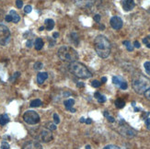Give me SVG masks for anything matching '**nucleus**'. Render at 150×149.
<instances>
[{
    "mask_svg": "<svg viewBox=\"0 0 150 149\" xmlns=\"http://www.w3.org/2000/svg\"><path fill=\"white\" fill-rule=\"evenodd\" d=\"M94 47L97 54L101 58H107L111 53V42L103 35H99L95 38Z\"/></svg>",
    "mask_w": 150,
    "mask_h": 149,
    "instance_id": "obj_1",
    "label": "nucleus"
},
{
    "mask_svg": "<svg viewBox=\"0 0 150 149\" xmlns=\"http://www.w3.org/2000/svg\"><path fill=\"white\" fill-rule=\"evenodd\" d=\"M69 70L70 72L75 74L77 77L87 79L92 77L91 72L87 69V67L79 62H73L69 65Z\"/></svg>",
    "mask_w": 150,
    "mask_h": 149,
    "instance_id": "obj_2",
    "label": "nucleus"
},
{
    "mask_svg": "<svg viewBox=\"0 0 150 149\" xmlns=\"http://www.w3.org/2000/svg\"><path fill=\"white\" fill-rule=\"evenodd\" d=\"M58 57L65 62H69V63H73V62H77L78 59V54L77 51L74 48L64 45L58 50Z\"/></svg>",
    "mask_w": 150,
    "mask_h": 149,
    "instance_id": "obj_3",
    "label": "nucleus"
},
{
    "mask_svg": "<svg viewBox=\"0 0 150 149\" xmlns=\"http://www.w3.org/2000/svg\"><path fill=\"white\" fill-rule=\"evenodd\" d=\"M132 86L137 94H144L150 88V80L140 74L133 79Z\"/></svg>",
    "mask_w": 150,
    "mask_h": 149,
    "instance_id": "obj_4",
    "label": "nucleus"
},
{
    "mask_svg": "<svg viewBox=\"0 0 150 149\" xmlns=\"http://www.w3.org/2000/svg\"><path fill=\"white\" fill-rule=\"evenodd\" d=\"M23 120L28 124H37L40 122V116L34 110H27L23 114Z\"/></svg>",
    "mask_w": 150,
    "mask_h": 149,
    "instance_id": "obj_5",
    "label": "nucleus"
},
{
    "mask_svg": "<svg viewBox=\"0 0 150 149\" xmlns=\"http://www.w3.org/2000/svg\"><path fill=\"white\" fill-rule=\"evenodd\" d=\"M10 30L3 24H0V45H7L10 40Z\"/></svg>",
    "mask_w": 150,
    "mask_h": 149,
    "instance_id": "obj_6",
    "label": "nucleus"
},
{
    "mask_svg": "<svg viewBox=\"0 0 150 149\" xmlns=\"http://www.w3.org/2000/svg\"><path fill=\"white\" fill-rule=\"evenodd\" d=\"M37 138L39 140H41L42 142H44V143H48V142H51L54 139V136L53 134L51 133L50 130L47 129H42Z\"/></svg>",
    "mask_w": 150,
    "mask_h": 149,
    "instance_id": "obj_7",
    "label": "nucleus"
},
{
    "mask_svg": "<svg viewBox=\"0 0 150 149\" xmlns=\"http://www.w3.org/2000/svg\"><path fill=\"white\" fill-rule=\"evenodd\" d=\"M119 132L123 136H126V137H134L136 134V132L133 128H131L128 125H121L119 128Z\"/></svg>",
    "mask_w": 150,
    "mask_h": 149,
    "instance_id": "obj_8",
    "label": "nucleus"
},
{
    "mask_svg": "<svg viewBox=\"0 0 150 149\" xmlns=\"http://www.w3.org/2000/svg\"><path fill=\"white\" fill-rule=\"evenodd\" d=\"M110 24H111V26L112 29H114V30H121L122 27H123V20L120 18V17H118V16H113L111 18V20H110Z\"/></svg>",
    "mask_w": 150,
    "mask_h": 149,
    "instance_id": "obj_9",
    "label": "nucleus"
},
{
    "mask_svg": "<svg viewBox=\"0 0 150 149\" xmlns=\"http://www.w3.org/2000/svg\"><path fill=\"white\" fill-rule=\"evenodd\" d=\"M96 0H75V3L80 8H87L94 5Z\"/></svg>",
    "mask_w": 150,
    "mask_h": 149,
    "instance_id": "obj_10",
    "label": "nucleus"
},
{
    "mask_svg": "<svg viewBox=\"0 0 150 149\" xmlns=\"http://www.w3.org/2000/svg\"><path fill=\"white\" fill-rule=\"evenodd\" d=\"M121 4L124 11H131L135 6V0H122Z\"/></svg>",
    "mask_w": 150,
    "mask_h": 149,
    "instance_id": "obj_11",
    "label": "nucleus"
},
{
    "mask_svg": "<svg viewBox=\"0 0 150 149\" xmlns=\"http://www.w3.org/2000/svg\"><path fill=\"white\" fill-rule=\"evenodd\" d=\"M22 149H42V146L39 142L30 141L23 145Z\"/></svg>",
    "mask_w": 150,
    "mask_h": 149,
    "instance_id": "obj_12",
    "label": "nucleus"
},
{
    "mask_svg": "<svg viewBox=\"0 0 150 149\" xmlns=\"http://www.w3.org/2000/svg\"><path fill=\"white\" fill-rule=\"evenodd\" d=\"M48 78V74L46 72H41L37 74V82L38 84H42Z\"/></svg>",
    "mask_w": 150,
    "mask_h": 149,
    "instance_id": "obj_13",
    "label": "nucleus"
},
{
    "mask_svg": "<svg viewBox=\"0 0 150 149\" xmlns=\"http://www.w3.org/2000/svg\"><path fill=\"white\" fill-rule=\"evenodd\" d=\"M43 45H44V42H43L42 39V38H37L35 40V42H34V47L37 51H40V50L42 49Z\"/></svg>",
    "mask_w": 150,
    "mask_h": 149,
    "instance_id": "obj_14",
    "label": "nucleus"
},
{
    "mask_svg": "<svg viewBox=\"0 0 150 149\" xmlns=\"http://www.w3.org/2000/svg\"><path fill=\"white\" fill-rule=\"evenodd\" d=\"M9 15L12 17V21H13L14 23H18V21L20 20V15H18L15 10H10Z\"/></svg>",
    "mask_w": 150,
    "mask_h": 149,
    "instance_id": "obj_15",
    "label": "nucleus"
},
{
    "mask_svg": "<svg viewBox=\"0 0 150 149\" xmlns=\"http://www.w3.org/2000/svg\"><path fill=\"white\" fill-rule=\"evenodd\" d=\"M74 104H75V101H74L73 98H69V99H67V101H64L65 107L66 110H70L73 108Z\"/></svg>",
    "mask_w": 150,
    "mask_h": 149,
    "instance_id": "obj_16",
    "label": "nucleus"
},
{
    "mask_svg": "<svg viewBox=\"0 0 150 149\" xmlns=\"http://www.w3.org/2000/svg\"><path fill=\"white\" fill-rule=\"evenodd\" d=\"M45 24V28L47 30H52L54 27V21L53 20H51V18H48V20H45L44 22Z\"/></svg>",
    "mask_w": 150,
    "mask_h": 149,
    "instance_id": "obj_17",
    "label": "nucleus"
},
{
    "mask_svg": "<svg viewBox=\"0 0 150 149\" xmlns=\"http://www.w3.org/2000/svg\"><path fill=\"white\" fill-rule=\"evenodd\" d=\"M9 122V118L7 114L0 115V125H5Z\"/></svg>",
    "mask_w": 150,
    "mask_h": 149,
    "instance_id": "obj_18",
    "label": "nucleus"
},
{
    "mask_svg": "<svg viewBox=\"0 0 150 149\" xmlns=\"http://www.w3.org/2000/svg\"><path fill=\"white\" fill-rule=\"evenodd\" d=\"M123 81H124V80L121 77H112V82H113V84L116 85V86H120Z\"/></svg>",
    "mask_w": 150,
    "mask_h": 149,
    "instance_id": "obj_19",
    "label": "nucleus"
},
{
    "mask_svg": "<svg viewBox=\"0 0 150 149\" xmlns=\"http://www.w3.org/2000/svg\"><path fill=\"white\" fill-rule=\"evenodd\" d=\"M115 106L118 109H123L124 106H125V101H123V99H121V98H118L115 101Z\"/></svg>",
    "mask_w": 150,
    "mask_h": 149,
    "instance_id": "obj_20",
    "label": "nucleus"
},
{
    "mask_svg": "<svg viewBox=\"0 0 150 149\" xmlns=\"http://www.w3.org/2000/svg\"><path fill=\"white\" fill-rule=\"evenodd\" d=\"M94 96H95V98L98 99V101H99V103H103V102L106 101V98H105L104 96H102V95L101 94V93L96 92L95 94H94Z\"/></svg>",
    "mask_w": 150,
    "mask_h": 149,
    "instance_id": "obj_21",
    "label": "nucleus"
},
{
    "mask_svg": "<svg viewBox=\"0 0 150 149\" xmlns=\"http://www.w3.org/2000/svg\"><path fill=\"white\" fill-rule=\"evenodd\" d=\"M30 107H32V108H36V107H40L41 105H42V101H41V99H34V101H32V102H30Z\"/></svg>",
    "mask_w": 150,
    "mask_h": 149,
    "instance_id": "obj_22",
    "label": "nucleus"
},
{
    "mask_svg": "<svg viewBox=\"0 0 150 149\" xmlns=\"http://www.w3.org/2000/svg\"><path fill=\"white\" fill-rule=\"evenodd\" d=\"M70 37H71V40L72 41L75 43V44H78V42H79V39H78V36L76 32H72L70 34Z\"/></svg>",
    "mask_w": 150,
    "mask_h": 149,
    "instance_id": "obj_23",
    "label": "nucleus"
},
{
    "mask_svg": "<svg viewBox=\"0 0 150 149\" xmlns=\"http://www.w3.org/2000/svg\"><path fill=\"white\" fill-rule=\"evenodd\" d=\"M123 45L126 47V49L128 50L129 52H132L133 50H134V46L131 44V42L129 41H123Z\"/></svg>",
    "mask_w": 150,
    "mask_h": 149,
    "instance_id": "obj_24",
    "label": "nucleus"
},
{
    "mask_svg": "<svg viewBox=\"0 0 150 149\" xmlns=\"http://www.w3.org/2000/svg\"><path fill=\"white\" fill-rule=\"evenodd\" d=\"M143 42L147 48H150V36H146L143 39Z\"/></svg>",
    "mask_w": 150,
    "mask_h": 149,
    "instance_id": "obj_25",
    "label": "nucleus"
},
{
    "mask_svg": "<svg viewBox=\"0 0 150 149\" xmlns=\"http://www.w3.org/2000/svg\"><path fill=\"white\" fill-rule=\"evenodd\" d=\"M42 66H43V65H42V63H41V62H36V63L34 64V65H33L35 70H40V69H42Z\"/></svg>",
    "mask_w": 150,
    "mask_h": 149,
    "instance_id": "obj_26",
    "label": "nucleus"
},
{
    "mask_svg": "<svg viewBox=\"0 0 150 149\" xmlns=\"http://www.w3.org/2000/svg\"><path fill=\"white\" fill-rule=\"evenodd\" d=\"M144 67H145L146 72L147 73V74L150 76V62H146V63L144 64Z\"/></svg>",
    "mask_w": 150,
    "mask_h": 149,
    "instance_id": "obj_27",
    "label": "nucleus"
},
{
    "mask_svg": "<svg viewBox=\"0 0 150 149\" xmlns=\"http://www.w3.org/2000/svg\"><path fill=\"white\" fill-rule=\"evenodd\" d=\"M20 72H16V73L13 74V77H10V81L14 82L15 80H16L18 77H20Z\"/></svg>",
    "mask_w": 150,
    "mask_h": 149,
    "instance_id": "obj_28",
    "label": "nucleus"
},
{
    "mask_svg": "<svg viewBox=\"0 0 150 149\" xmlns=\"http://www.w3.org/2000/svg\"><path fill=\"white\" fill-rule=\"evenodd\" d=\"M32 10V6H30V5L26 6V7L24 8V12H25V13H27V14L30 13Z\"/></svg>",
    "mask_w": 150,
    "mask_h": 149,
    "instance_id": "obj_29",
    "label": "nucleus"
},
{
    "mask_svg": "<svg viewBox=\"0 0 150 149\" xmlns=\"http://www.w3.org/2000/svg\"><path fill=\"white\" fill-rule=\"evenodd\" d=\"M101 83L98 81V80H94V81H92V83H91L93 88H99V86H101Z\"/></svg>",
    "mask_w": 150,
    "mask_h": 149,
    "instance_id": "obj_30",
    "label": "nucleus"
},
{
    "mask_svg": "<svg viewBox=\"0 0 150 149\" xmlns=\"http://www.w3.org/2000/svg\"><path fill=\"white\" fill-rule=\"evenodd\" d=\"M1 149H9V145L8 142L3 141L1 145Z\"/></svg>",
    "mask_w": 150,
    "mask_h": 149,
    "instance_id": "obj_31",
    "label": "nucleus"
},
{
    "mask_svg": "<svg viewBox=\"0 0 150 149\" xmlns=\"http://www.w3.org/2000/svg\"><path fill=\"white\" fill-rule=\"evenodd\" d=\"M54 123H55V124H59V122H60V119H59L58 114H56V113H54Z\"/></svg>",
    "mask_w": 150,
    "mask_h": 149,
    "instance_id": "obj_32",
    "label": "nucleus"
},
{
    "mask_svg": "<svg viewBox=\"0 0 150 149\" xmlns=\"http://www.w3.org/2000/svg\"><path fill=\"white\" fill-rule=\"evenodd\" d=\"M144 95H145V98L147 99V101H150V88H149L145 93H144Z\"/></svg>",
    "mask_w": 150,
    "mask_h": 149,
    "instance_id": "obj_33",
    "label": "nucleus"
},
{
    "mask_svg": "<svg viewBox=\"0 0 150 149\" xmlns=\"http://www.w3.org/2000/svg\"><path fill=\"white\" fill-rule=\"evenodd\" d=\"M103 149H121L119 146L117 145H107V146H105Z\"/></svg>",
    "mask_w": 150,
    "mask_h": 149,
    "instance_id": "obj_34",
    "label": "nucleus"
},
{
    "mask_svg": "<svg viewBox=\"0 0 150 149\" xmlns=\"http://www.w3.org/2000/svg\"><path fill=\"white\" fill-rule=\"evenodd\" d=\"M16 6H17V8H22V6H23L22 0H17V1H16Z\"/></svg>",
    "mask_w": 150,
    "mask_h": 149,
    "instance_id": "obj_35",
    "label": "nucleus"
},
{
    "mask_svg": "<svg viewBox=\"0 0 150 149\" xmlns=\"http://www.w3.org/2000/svg\"><path fill=\"white\" fill-rule=\"evenodd\" d=\"M47 128H48L49 130H52V131H54V130H56V124H53V123H50V122H49Z\"/></svg>",
    "mask_w": 150,
    "mask_h": 149,
    "instance_id": "obj_36",
    "label": "nucleus"
},
{
    "mask_svg": "<svg viewBox=\"0 0 150 149\" xmlns=\"http://www.w3.org/2000/svg\"><path fill=\"white\" fill-rule=\"evenodd\" d=\"M127 86H127V83H126L125 81H123V82L122 83V85L120 86V88H121L122 89H127Z\"/></svg>",
    "mask_w": 150,
    "mask_h": 149,
    "instance_id": "obj_37",
    "label": "nucleus"
},
{
    "mask_svg": "<svg viewBox=\"0 0 150 149\" xmlns=\"http://www.w3.org/2000/svg\"><path fill=\"white\" fill-rule=\"evenodd\" d=\"M146 125L147 129H150V118H146Z\"/></svg>",
    "mask_w": 150,
    "mask_h": 149,
    "instance_id": "obj_38",
    "label": "nucleus"
},
{
    "mask_svg": "<svg viewBox=\"0 0 150 149\" xmlns=\"http://www.w3.org/2000/svg\"><path fill=\"white\" fill-rule=\"evenodd\" d=\"M5 20H6V21L10 22V21H12V17L10 15H7L5 17Z\"/></svg>",
    "mask_w": 150,
    "mask_h": 149,
    "instance_id": "obj_39",
    "label": "nucleus"
},
{
    "mask_svg": "<svg viewBox=\"0 0 150 149\" xmlns=\"http://www.w3.org/2000/svg\"><path fill=\"white\" fill-rule=\"evenodd\" d=\"M94 20L96 22H99V21H101V16H99V15H95L94 16Z\"/></svg>",
    "mask_w": 150,
    "mask_h": 149,
    "instance_id": "obj_40",
    "label": "nucleus"
},
{
    "mask_svg": "<svg viewBox=\"0 0 150 149\" xmlns=\"http://www.w3.org/2000/svg\"><path fill=\"white\" fill-rule=\"evenodd\" d=\"M26 45H27L28 48H30V47L32 46V40H29V41L26 42Z\"/></svg>",
    "mask_w": 150,
    "mask_h": 149,
    "instance_id": "obj_41",
    "label": "nucleus"
},
{
    "mask_svg": "<svg viewBox=\"0 0 150 149\" xmlns=\"http://www.w3.org/2000/svg\"><path fill=\"white\" fill-rule=\"evenodd\" d=\"M107 119L110 122H114L115 120H114V118L113 117H111V116H107Z\"/></svg>",
    "mask_w": 150,
    "mask_h": 149,
    "instance_id": "obj_42",
    "label": "nucleus"
},
{
    "mask_svg": "<svg viewBox=\"0 0 150 149\" xmlns=\"http://www.w3.org/2000/svg\"><path fill=\"white\" fill-rule=\"evenodd\" d=\"M134 44H135V48H140V43L137 41H135V42H134Z\"/></svg>",
    "mask_w": 150,
    "mask_h": 149,
    "instance_id": "obj_43",
    "label": "nucleus"
},
{
    "mask_svg": "<svg viewBox=\"0 0 150 149\" xmlns=\"http://www.w3.org/2000/svg\"><path fill=\"white\" fill-rule=\"evenodd\" d=\"M85 122H86L87 124H90V123L92 122V121H91V119H89H89H87V120L85 121Z\"/></svg>",
    "mask_w": 150,
    "mask_h": 149,
    "instance_id": "obj_44",
    "label": "nucleus"
},
{
    "mask_svg": "<svg viewBox=\"0 0 150 149\" xmlns=\"http://www.w3.org/2000/svg\"><path fill=\"white\" fill-rule=\"evenodd\" d=\"M53 36H54V39H56V38H58L59 33H58V32H54V33L53 34Z\"/></svg>",
    "mask_w": 150,
    "mask_h": 149,
    "instance_id": "obj_45",
    "label": "nucleus"
},
{
    "mask_svg": "<svg viewBox=\"0 0 150 149\" xmlns=\"http://www.w3.org/2000/svg\"><path fill=\"white\" fill-rule=\"evenodd\" d=\"M106 81H107V78H106V77H102V78H101V82H102V83H105Z\"/></svg>",
    "mask_w": 150,
    "mask_h": 149,
    "instance_id": "obj_46",
    "label": "nucleus"
},
{
    "mask_svg": "<svg viewBox=\"0 0 150 149\" xmlns=\"http://www.w3.org/2000/svg\"><path fill=\"white\" fill-rule=\"evenodd\" d=\"M77 86H84V84H83V83H77Z\"/></svg>",
    "mask_w": 150,
    "mask_h": 149,
    "instance_id": "obj_47",
    "label": "nucleus"
},
{
    "mask_svg": "<svg viewBox=\"0 0 150 149\" xmlns=\"http://www.w3.org/2000/svg\"><path fill=\"white\" fill-rule=\"evenodd\" d=\"M85 118H81V119H80V122H85Z\"/></svg>",
    "mask_w": 150,
    "mask_h": 149,
    "instance_id": "obj_48",
    "label": "nucleus"
},
{
    "mask_svg": "<svg viewBox=\"0 0 150 149\" xmlns=\"http://www.w3.org/2000/svg\"><path fill=\"white\" fill-rule=\"evenodd\" d=\"M43 29H44V27H41V28L39 29V30H41V32H42V30H43Z\"/></svg>",
    "mask_w": 150,
    "mask_h": 149,
    "instance_id": "obj_49",
    "label": "nucleus"
},
{
    "mask_svg": "<svg viewBox=\"0 0 150 149\" xmlns=\"http://www.w3.org/2000/svg\"><path fill=\"white\" fill-rule=\"evenodd\" d=\"M86 149H90V145H87L86 146Z\"/></svg>",
    "mask_w": 150,
    "mask_h": 149,
    "instance_id": "obj_50",
    "label": "nucleus"
}]
</instances>
